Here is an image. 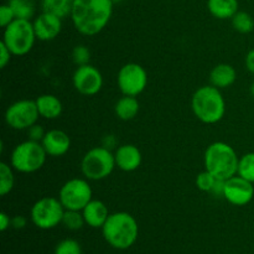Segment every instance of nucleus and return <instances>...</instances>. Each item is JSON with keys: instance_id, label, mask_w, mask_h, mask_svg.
Here are the masks:
<instances>
[{"instance_id": "f257e3e1", "label": "nucleus", "mask_w": 254, "mask_h": 254, "mask_svg": "<svg viewBox=\"0 0 254 254\" xmlns=\"http://www.w3.org/2000/svg\"><path fill=\"white\" fill-rule=\"evenodd\" d=\"M113 6L112 0H74L69 17L79 34L94 36L109 24Z\"/></svg>"}, {"instance_id": "f03ea898", "label": "nucleus", "mask_w": 254, "mask_h": 254, "mask_svg": "<svg viewBox=\"0 0 254 254\" xmlns=\"http://www.w3.org/2000/svg\"><path fill=\"white\" fill-rule=\"evenodd\" d=\"M101 230L104 241L119 251L130 248L139 236L138 222L134 216L126 211L111 213Z\"/></svg>"}, {"instance_id": "7ed1b4c3", "label": "nucleus", "mask_w": 254, "mask_h": 254, "mask_svg": "<svg viewBox=\"0 0 254 254\" xmlns=\"http://www.w3.org/2000/svg\"><path fill=\"white\" fill-rule=\"evenodd\" d=\"M191 108L200 122L205 124H216L225 117L226 101L221 89L212 84L202 86L192 94Z\"/></svg>"}, {"instance_id": "20e7f679", "label": "nucleus", "mask_w": 254, "mask_h": 254, "mask_svg": "<svg viewBox=\"0 0 254 254\" xmlns=\"http://www.w3.org/2000/svg\"><path fill=\"white\" fill-rule=\"evenodd\" d=\"M238 163L240 158L236 150L225 141H215L210 144L203 155L205 170L212 174L218 180H228L237 175Z\"/></svg>"}, {"instance_id": "39448f33", "label": "nucleus", "mask_w": 254, "mask_h": 254, "mask_svg": "<svg viewBox=\"0 0 254 254\" xmlns=\"http://www.w3.org/2000/svg\"><path fill=\"white\" fill-rule=\"evenodd\" d=\"M47 156L41 143L27 139L12 149L9 164L17 173L32 174L45 165Z\"/></svg>"}, {"instance_id": "423d86ee", "label": "nucleus", "mask_w": 254, "mask_h": 254, "mask_svg": "<svg viewBox=\"0 0 254 254\" xmlns=\"http://www.w3.org/2000/svg\"><path fill=\"white\" fill-rule=\"evenodd\" d=\"M36 40L31 20L15 19L4 29L1 42L14 56H25L31 51Z\"/></svg>"}, {"instance_id": "0eeeda50", "label": "nucleus", "mask_w": 254, "mask_h": 254, "mask_svg": "<svg viewBox=\"0 0 254 254\" xmlns=\"http://www.w3.org/2000/svg\"><path fill=\"white\" fill-rule=\"evenodd\" d=\"M116 165L114 153L104 146L89 149L81 160L82 175L89 181L104 180L113 173Z\"/></svg>"}, {"instance_id": "6e6552de", "label": "nucleus", "mask_w": 254, "mask_h": 254, "mask_svg": "<svg viewBox=\"0 0 254 254\" xmlns=\"http://www.w3.org/2000/svg\"><path fill=\"white\" fill-rule=\"evenodd\" d=\"M64 207L59 197H41L32 205L30 211L31 222L40 230H52L62 225Z\"/></svg>"}, {"instance_id": "1a4fd4ad", "label": "nucleus", "mask_w": 254, "mask_h": 254, "mask_svg": "<svg viewBox=\"0 0 254 254\" xmlns=\"http://www.w3.org/2000/svg\"><path fill=\"white\" fill-rule=\"evenodd\" d=\"M59 198L64 210L82 211L92 200L93 190L86 178H73L61 186Z\"/></svg>"}, {"instance_id": "9d476101", "label": "nucleus", "mask_w": 254, "mask_h": 254, "mask_svg": "<svg viewBox=\"0 0 254 254\" xmlns=\"http://www.w3.org/2000/svg\"><path fill=\"white\" fill-rule=\"evenodd\" d=\"M40 118L35 99H19L6 108L5 123L14 130H27Z\"/></svg>"}, {"instance_id": "9b49d317", "label": "nucleus", "mask_w": 254, "mask_h": 254, "mask_svg": "<svg viewBox=\"0 0 254 254\" xmlns=\"http://www.w3.org/2000/svg\"><path fill=\"white\" fill-rule=\"evenodd\" d=\"M117 84L123 96L138 97L148 86V73L141 64L129 62L119 69Z\"/></svg>"}, {"instance_id": "f8f14e48", "label": "nucleus", "mask_w": 254, "mask_h": 254, "mask_svg": "<svg viewBox=\"0 0 254 254\" xmlns=\"http://www.w3.org/2000/svg\"><path fill=\"white\" fill-rule=\"evenodd\" d=\"M72 83L79 94L92 97L98 94L103 88V76L97 67L91 64L78 66L72 76Z\"/></svg>"}, {"instance_id": "ddd939ff", "label": "nucleus", "mask_w": 254, "mask_h": 254, "mask_svg": "<svg viewBox=\"0 0 254 254\" xmlns=\"http://www.w3.org/2000/svg\"><path fill=\"white\" fill-rule=\"evenodd\" d=\"M254 186L251 181L241 178L240 175L232 176L225 180L223 185V198L233 206H246L253 200Z\"/></svg>"}, {"instance_id": "4468645a", "label": "nucleus", "mask_w": 254, "mask_h": 254, "mask_svg": "<svg viewBox=\"0 0 254 254\" xmlns=\"http://www.w3.org/2000/svg\"><path fill=\"white\" fill-rule=\"evenodd\" d=\"M35 34L40 41H52L62 31V19L50 12L41 11L32 20Z\"/></svg>"}, {"instance_id": "2eb2a0df", "label": "nucleus", "mask_w": 254, "mask_h": 254, "mask_svg": "<svg viewBox=\"0 0 254 254\" xmlns=\"http://www.w3.org/2000/svg\"><path fill=\"white\" fill-rule=\"evenodd\" d=\"M47 155L52 158H60L66 155L71 148V139L68 134L60 129L47 130L41 141Z\"/></svg>"}, {"instance_id": "dca6fc26", "label": "nucleus", "mask_w": 254, "mask_h": 254, "mask_svg": "<svg viewBox=\"0 0 254 254\" xmlns=\"http://www.w3.org/2000/svg\"><path fill=\"white\" fill-rule=\"evenodd\" d=\"M114 158H116L117 168H119L124 173L138 170L143 161L141 151L134 144L119 145L114 151Z\"/></svg>"}, {"instance_id": "f3484780", "label": "nucleus", "mask_w": 254, "mask_h": 254, "mask_svg": "<svg viewBox=\"0 0 254 254\" xmlns=\"http://www.w3.org/2000/svg\"><path fill=\"white\" fill-rule=\"evenodd\" d=\"M82 213H83L86 225L92 228L103 227L111 215L106 203L103 201L94 200V198L82 210Z\"/></svg>"}, {"instance_id": "a211bd4d", "label": "nucleus", "mask_w": 254, "mask_h": 254, "mask_svg": "<svg viewBox=\"0 0 254 254\" xmlns=\"http://www.w3.org/2000/svg\"><path fill=\"white\" fill-rule=\"evenodd\" d=\"M35 102H36L37 111L41 118L54 121L59 118L64 112V104L61 99L55 94H41L35 99Z\"/></svg>"}, {"instance_id": "6ab92c4d", "label": "nucleus", "mask_w": 254, "mask_h": 254, "mask_svg": "<svg viewBox=\"0 0 254 254\" xmlns=\"http://www.w3.org/2000/svg\"><path fill=\"white\" fill-rule=\"evenodd\" d=\"M237 79V71L232 64H220L210 72V83L218 89H225L232 86Z\"/></svg>"}, {"instance_id": "aec40b11", "label": "nucleus", "mask_w": 254, "mask_h": 254, "mask_svg": "<svg viewBox=\"0 0 254 254\" xmlns=\"http://www.w3.org/2000/svg\"><path fill=\"white\" fill-rule=\"evenodd\" d=\"M208 12L218 20L232 19L240 10L238 0H207Z\"/></svg>"}, {"instance_id": "412c9836", "label": "nucleus", "mask_w": 254, "mask_h": 254, "mask_svg": "<svg viewBox=\"0 0 254 254\" xmlns=\"http://www.w3.org/2000/svg\"><path fill=\"white\" fill-rule=\"evenodd\" d=\"M139 111H140V103L136 97L123 96L117 101L116 106H114L116 116L124 122L133 121L138 116Z\"/></svg>"}, {"instance_id": "4be33fe9", "label": "nucleus", "mask_w": 254, "mask_h": 254, "mask_svg": "<svg viewBox=\"0 0 254 254\" xmlns=\"http://www.w3.org/2000/svg\"><path fill=\"white\" fill-rule=\"evenodd\" d=\"M73 2L74 0H41V10L64 20L71 15Z\"/></svg>"}, {"instance_id": "5701e85b", "label": "nucleus", "mask_w": 254, "mask_h": 254, "mask_svg": "<svg viewBox=\"0 0 254 254\" xmlns=\"http://www.w3.org/2000/svg\"><path fill=\"white\" fill-rule=\"evenodd\" d=\"M7 4L14 11L16 19L32 20L36 11V2L35 0H9Z\"/></svg>"}, {"instance_id": "b1692460", "label": "nucleus", "mask_w": 254, "mask_h": 254, "mask_svg": "<svg viewBox=\"0 0 254 254\" xmlns=\"http://www.w3.org/2000/svg\"><path fill=\"white\" fill-rule=\"evenodd\" d=\"M14 169L10 164L1 161L0 163V196L9 195L15 186Z\"/></svg>"}, {"instance_id": "393cba45", "label": "nucleus", "mask_w": 254, "mask_h": 254, "mask_svg": "<svg viewBox=\"0 0 254 254\" xmlns=\"http://www.w3.org/2000/svg\"><path fill=\"white\" fill-rule=\"evenodd\" d=\"M232 21L233 29L240 34H250L254 30V19L252 15L248 14L247 11H241L238 10L233 17L231 19Z\"/></svg>"}, {"instance_id": "a878e982", "label": "nucleus", "mask_w": 254, "mask_h": 254, "mask_svg": "<svg viewBox=\"0 0 254 254\" xmlns=\"http://www.w3.org/2000/svg\"><path fill=\"white\" fill-rule=\"evenodd\" d=\"M237 175L254 184V153H247L240 158Z\"/></svg>"}, {"instance_id": "bb28decb", "label": "nucleus", "mask_w": 254, "mask_h": 254, "mask_svg": "<svg viewBox=\"0 0 254 254\" xmlns=\"http://www.w3.org/2000/svg\"><path fill=\"white\" fill-rule=\"evenodd\" d=\"M62 225L69 231H78L86 225L82 211L66 210L64 211V218H62Z\"/></svg>"}, {"instance_id": "cd10ccee", "label": "nucleus", "mask_w": 254, "mask_h": 254, "mask_svg": "<svg viewBox=\"0 0 254 254\" xmlns=\"http://www.w3.org/2000/svg\"><path fill=\"white\" fill-rule=\"evenodd\" d=\"M217 180L218 179H216L212 174L205 170L196 176V186L202 192H212Z\"/></svg>"}, {"instance_id": "c85d7f7f", "label": "nucleus", "mask_w": 254, "mask_h": 254, "mask_svg": "<svg viewBox=\"0 0 254 254\" xmlns=\"http://www.w3.org/2000/svg\"><path fill=\"white\" fill-rule=\"evenodd\" d=\"M54 254H82V248L76 240L66 238L57 243Z\"/></svg>"}, {"instance_id": "c756f323", "label": "nucleus", "mask_w": 254, "mask_h": 254, "mask_svg": "<svg viewBox=\"0 0 254 254\" xmlns=\"http://www.w3.org/2000/svg\"><path fill=\"white\" fill-rule=\"evenodd\" d=\"M72 61L78 66H84V64H89V60H91V51L88 50V47L84 46V45H77L72 50Z\"/></svg>"}, {"instance_id": "7c9ffc66", "label": "nucleus", "mask_w": 254, "mask_h": 254, "mask_svg": "<svg viewBox=\"0 0 254 254\" xmlns=\"http://www.w3.org/2000/svg\"><path fill=\"white\" fill-rule=\"evenodd\" d=\"M16 19L15 17V14L14 11H12V9L10 7V5L7 4H2L1 6H0V26L2 27V29H5V27L7 26V25L11 24L14 20Z\"/></svg>"}, {"instance_id": "2f4dec72", "label": "nucleus", "mask_w": 254, "mask_h": 254, "mask_svg": "<svg viewBox=\"0 0 254 254\" xmlns=\"http://www.w3.org/2000/svg\"><path fill=\"white\" fill-rule=\"evenodd\" d=\"M27 133V136H29L30 140H34V141H39V143H41L42 139H44L45 134H46V131L44 130V128H42L41 126H39V124H34L32 127H30L29 129L26 130Z\"/></svg>"}, {"instance_id": "473e14b6", "label": "nucleus", "mask_w": 254, "mask_h": 254, "mask_svg": "<svg viewBox=\"0 0 254 254\" xmlns=\"http://www.w3.org/2000/svg\"><path fill=\"white\" fill-rule=\"evenodd\" d=\"M12 56L14 55L11 54V51L2 42H0V68L4 69L10 64Z\"/></svg>"}, {"instance_id": "72a5a7b5", "label": "nucleus", "mask_w": 254, "mask_h": 254, "mask_svg": "<svg viewBox=\"0 0 254 254\" xmlns=\"http://www.w3.org/2000/svg\"><path fill=\"white\" fill-rule=\"evenodd\" d=\"M27 225V218L24 216H14L11 217V227L15 230H22L26 227Z\"/></svg>"}, {"instance_id": "f704fd0d", "label": "nucleus", "mask_w": 254, "mask_h": 254, "mask_svg": "<svg viewBox=\"0 0 254 254\" xmlns=\"http://www.w3.org/2000/svg\"><path fill=\"white\" fill-rule=\"evenodd\" d=\"M10 227H11V217L6 212H1L0 213V231L5 232Z\"/></svg>"}, {"instance_id": "c9c22d12", "label": "nucleus", "mask_w": 254, "mask_h": 254, "mask_svg": "<svg viewBox=\"0 0 254 254\" xmlns=\"http://www.w3.org/2000/svg\"><path fill=\"white\" fill-rule=\"evenodd\" d=\"M245 64H246V68L248 69V72H251V73L254 76V49L250 50L248 54L246 55Z\"/></svg>"}, {"instance_id": "e433bc0d", "label": "nucleus", "mask_w": 254, "mask_h": 254, "mask_svg": "<svg viewBox=\"0 0 254 254\" xmlns=\"http://www.w3.org/2000/svg\"><path fill=\"white\" fill-rule=\"evenodd\" d=\"M102 146L112 150V148L116 146V138H114V135H106V138L103 139V145Z\"/></svg>"}, {"instance_id": "4c0bfd02", "label": "nucleus", "mask_w": 254, "mask_h": 254, "mask_svg": "<svg viewBox=\"0 0 254 254\" xmlns=\"http://www.w3.org/2000/svg\"><path fill=\"white\" fill-rule=\"evenodd\" d=\"M250 92H251V94H252V97L254 98V81L252 82V84H251V87H250Z\"/></svg>"}, {"instance_id": "58836bf2", "label": "nucleus", "mask_w": 254, "mask_h": 254, "mask_svg": "<svg viewBox=\"0 0 254 254\" xmlns=\"http://www.w3.org/2000/svg\"><path fill=\"white\" fill-rule=\"evenodd\" d=\"M112 1H113V2H114V4H119V2L124 1V0H112Z\"/></svg>"}]
</instances>
